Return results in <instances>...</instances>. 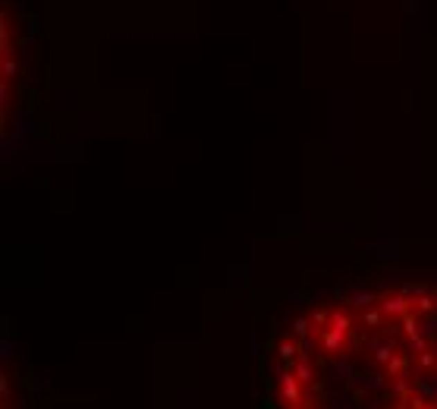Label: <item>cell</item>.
<instances>
[{
  "instance_id": "cell-1",
  "label": "cell",
  "mask_w": 437,
  "mask_h": 409,
  "mask_svg": "<svg viewBox=\"0 0 437 409\" xmlns=\"http://www.w3.org/2000/svg\"><path fill=\"white\" fill-rule=\"evenodd\" d=\"M280 403H287V406H308L305 384L293 375L289 365H280Z\"/></svg>"
},
{
  "instance_id": "cell-2",
  "label": "cell",
  "mask_w": 437,
  "mask_h": 409,
  "mask_svg": "<svg viewBox=\"0 0 437 409\" xmlns=\"http://www.w3.org/2000/svg\"><path fill=\"white\" fill-rule=\"evenodd\" d=\"M396 409H409V403H396Z\"/></svg>"
},
{
  "instance_id": "cell-3",
  "label": "cell",
  "mask_w": 437,
  "mask_h": 409,
  "mask_svg": "<svg viewBox=\"0 0 437 409\" xmlns=\"http://www.w3.org/2000/svg\"><path fill=\"white\" fill-rule=\"evenodd\" d=\"M287 409H305V406H287Z\"/></svg>"
},
{
  "instance_id": "cell-4",
  "label": "cell",
  "mask_w": 437,
  "mask_h": 409,
  "mask_svg": "<svg viewBox=\"0 0 437 409\" xmlns=\"http://www.w3.org/2000/svg\"><path fill=\"white\" fill-rule=\"evenodd\" d=\"M431 409H434V406H431Z\"/></svg>"
}]
</instances>
